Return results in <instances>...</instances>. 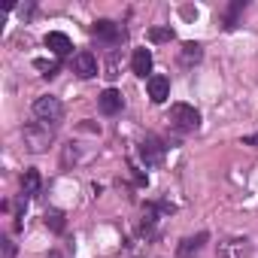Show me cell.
Segmentation results:
<instances>
[{
  "label": "cell",
  "mask_w": 258,
  "mask_h": 258,
  "mask_svg": "<svg viewBox=\"0 0 258 258\" xmlns=\"http://www.w3.org/2000/svg\"><path fill=\"white\" fill-rule=\"evenodd\" d=\"M70 161H76V149H73V146L64 149V164H70Z\"/></svg>",
  "instance_id": "19"
},
{
  "label": "cell",
  "mask_w": 258,
  "mask_h": 258,
  "mask_svg": "<svg viewBox=\"0 0 258 258\" xmlns=\"http://www.w3.org/2000/svg\"><path fill=\"white\" fill-rule=\"evenodd\" d=\"M201 58H204L201 43H185V46H182V64H198Z\"/></svg>",
  "instance_id": "14"
},
{
  "label": "cell",
  "mask_w": 258,
  "mask_h": 258,
  "mask_svg": "<svg viewBox=\"0 0 258 258\" xmlns=\"http://www.w3.org/2000/svg\"><path fill=\"white\" fill-rule=\"evenodd\" d=\"M167 118H170V124L176 127V131H198L201 127V112L191 103H173Z\"/></svg>",
  "instance_id": "3"
},
{
  "label": "cell",
  "mask_w": 258,
  "mask_h": 258,
  "mask_svg": "<svg viewBox=\"0 0 258 258\" xmlns=\"http://www.w3.org/2000/svg\"><path fill=\"white\" fill-rule=\"evenodd\" d=\"M46 49H52V55H55V58H64V55H70V52H73V43H70V37H67V34L52 31V34H46Z\"/></svg>",
  "instance_id": "8"
},
{
  "label": "cell",
  "mask_w": 258,
  "mask_h": 258,
  "mask_svg": "<svg viewBox=\"0 0 258 258\" xmlns=\"http://www.w3.org/2000/svg\"><path fill=\"white\" fill-rule=\"evenodd\" d=\"M34 115H37L43 124L55 127V124L64 118V103H61L58 97H52V94H43V97L34 100Z\"/></svg>",
  "instance_id": "1"
},
{
  "label": "cell",
  "mask_w": 258,
  "mask_h": 258,
  "mask_svg": "<svg viewBox=\"0 0 258 258\" xmlns=\"http://www.w3.org/2000/svg\"><path fill=\"white\" fill-rule=\"evenodd\" d=\"M121 103H124V97H121V91H115V88H106V91L97 97V106H100L103 115H115V112L121 109Z\"/></svg>",
  "instance_id": "10"
},
{
  "label": "cell",
  "mask_w": 258,
  "mask_h": 258,
  "mask_svg": "<svg viewBox=\"0 0 258 258\" xmlns=\"http://www.w3.org/2000/svg\"><path fill=\"white\" fill-rule=\"evenodd\" d=\"M146 88H149V100L152 103H164L167 97H170V79L167 76H149L146 79Z\"/></svg>",
  "instance_id": "7"
},
{
  "label": "cell",
  "mask_w": 258,
  "mask_h": 258,
  "mask_svg": "<svg viewBox=\"0 0 258 258\" xmlns=\"http://www.w3.org/2000/svg\"><path fill=\"white\" fill-rule=\"evenodd\" d=\"M43 222H46V228H52L55 234L64 231V213H61V210H49V213L43 216Z\"/></svg>",
  "instance_id": "15"
},
{
  "label": "cell",
  "mask_w": 258,
  "mask_h": 258,
  "mask_svg": "<svg viewBox=\"0 0 258 258\" xmlns=\"http://www.w3.org/2000/svg\"><path fill=\"white\" fill-rule=\"evenodd\" d=\"M34 67H37L43 76H49V79L58 73V61H46V58H37V61H34Z\"/></svg>",
  "instance_id": "17"
},
{
  "label": "cell",
  "mask_w": 258,
  "mask_h": 258,
  "mask_svg": "<svg viewBox=\"0 0 258 258\" xmlns=\"http://www.w3.org/2000/svg\"><path fill=\"white\" fill-rule=\"evenodd\" d=\"M149 40L152 43H170L173 40V28H152L149 31Z\"/></svg>",
  "instance_id": "16"
},
{
  "label": "cell",
  "mask_w": 258,
  "mask_h": 258,
  "mask_svg": "<svg viewBox=\"0 0 258 258\" xmlns=\"http://www.w3.org/2000/svg\"><path fill=\"white\" fill-rule=\"evenodd\" d=\"M40 185H43V179H40L37 170H25L22 173V191L25 195H40Z\"/></svg>",
  "instance_id": "13"
},
{
  "label": "cell",
  "mask_w": 258,
  "mask_h": 258,
  "mask_svg": "<svg viewBox=\"0 0 258 258\" xmlns=\"http://www.w3.org/2000/svg\"><path fill=\"white\" fill-rule=\"evenodd\" d=\"M91 37L100 40V43H106V46H118L124 40V28L115 25V22H109V19H97L91 25Z\"/></svg>",
  "instance_id": "4"
},
{
  "label": "cell",
  "mask_w": 258,
  "mask_h": 258,
  "mask_svg": "<svg viewBox=\"0 0 258 258\" xmlns=\"http://www.w3.org/2000/svg\"><path fill=\"white\" fill-rule=\"evenodd\" d=\"M240 10H243V0H237V4L228 10V19H225V28H234L237 25V16H240Z\"/></svg>",
  "instance_id": "18"
},
{
  "label": "cell",
  "mask_w": 258,
  "mask_h": 258,
  "mask_svg": "<svg viewBox=\"0 0 258 258\" xmlns=\"http://www.w3.org/2000/svg\"><path fill=\"white\" fill-rule=\"evenodd\" d=\"M137 152H140V158H143V164L146 167H155V164H161V158H164V143L158 140V137H143L140 140V146H137Z\"/></svg>",
  "instance_id": "5"
},
{
  "label": "cell",
  "mask_w": 258,
  "mask_h": 258,
  "mask_svg": "<svg viewBox=\"0 0 258 258\" xmlns=\"http://www.w3.org/2000/svg\"><path fill=\"white\" fill-rule=\"evenodd\" d=\"M131 67H134V73H137V76L152 73V52H149V49H137V52H134V58H131Z\"/></svg>",
  "instance_id": "12"
},
{
  "label": "cell",
  "mask_w": 258,
  "mask_h": 258,
  "mask_svg": "<svg viewBox=\"0 0 258 258\" xmlns=\"http://www.w3.org/2000/svg\"><path fill=\"white\" fill-rule=\"evenodd\" d=\"M73 73H76L79 79L97 76V58H94L91 52H76V55H73Z\"/></svg>",
  "instance_id": "6"
},
{
  "label": "cell",
  "mask_w": 258,
  "mask_h": 258,
  "mask_svg": "<svg viewBox=\"0 0 258 258\" xmlns=\"http://www.w3.org/2000/svg\"><path fill=\"white\" fill-rule=\"evenodd\" d=\"M46 258H64V255H61V252H58V249H52V252H49V255H46Z\"/></svg>",
  "instance_id": "20"
},
{
  "label": "cell",
  "mask_w": 258,
  "mask_h": 258,
  "mask_svg": "<svg viewBox=\"0 0 258 258\" xmlns=\"http://www.w3.org/2000/svg\"><path fill=\"white\" fill-rule=\"evenodd\" d=\"M207 240H210V237H207L204 231H201V234H195V237H185V240L176 246V255H179V258H191L195 252H201V249H204V243H207Z\"/></svg>",
  "instance_id": "11"
},
{
  "label": "cell",
  "mask_w": 258,
  "mask_h": 258,
  "mask_svg": "<svg viewBox=\"0 0 258 258\" xmlns=\"http://www.w3.org/2000/svg\"><path fill=\"white\" fill-rule=\"evenodd\" d=\"M219 258H249V240H225L219 243Z\"/></svg>",
  "instance_id": "9"
},
{
  "label": "cell",
  "mask_w": 258,
  "mask_h": 258,
  "mask_svg": "<svg viewBox=\"0 0 258 258\" xmlns=\"http://www.w3.org/2000/svg\"><path fill=\"white\" fill-rule=\"evenodd\" d=\"M22 137H25V146L31 152H46L52 146V127L43 121H31V124H25Z\"/></svg>",
  "instance_id": "2"
}]
</instances>
